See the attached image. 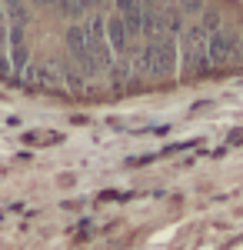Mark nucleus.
Returning <instances> with one entry per match:
<instances>
[{
	"instance_id": "39448f33",
	"label": "nucleus",
	"mask_w": 243,
	"mask_h": 250,
	"mask_svg": "<svg viewBox=\"0 0 243 250\" xmlns=\"http://www.w3.org/2000/svg\"><path fill=\"white\" fill-rule=\"evenodd\" d=\"M203 3H206V0H180V7H177V10L187 17V14H200V10H203Z\"/></svg>"
},
{
	"instance_id": "f257e3e1",
	"label": "nucleus",
	"mask_w": 243,
	"mask_h": 250,
	"mask_svg": "<svg viewBox=\"0 0 243 250\" xmlns=\"http://www.w3.org/2000/svg\"><path fill=\"white\" fill-rule=\"evenodd\" d=\"M206 43H210V34H206L203 27H187L183 30V63H187V70H200L206 67Z\"/></svg>"
},
{
	"instance_id": "423d86ee",
	"label": "nucleus",
	"mask_w": 243,
	"mask_h": 250,
	"mask_svg": "<svg viewBox=\"0 0 243 250\" xmlns=\"http://www.w3.org/2000/svg\"><path fill=\"white\" fill-rule=\"evenodd\" d=\"M133 7H137V0H117V10H120V14H127Z\"/></svg>"
},
{
	"instance_id": "f03ea898",
	"label": "nucleus",
	"mask_w": 243,
	"mask_h": 250,
	"mask_svg": "<svg viewBox=\"0 0 243 250\" xmlns=\"http://www.w3.org/2000/svg\"><path fill=\"white\" fill-rule=\"evenodd\" d=\"M117 47V50H123L127 47V27H123V20L120 17H110L107 20V47Z\"/></svg>"
},
{
	"instance_id": "20e7f679",
	"label": "nucleus",
	"mask_w": 243,
	"mask_h": 250,
	"mask_svg": "<svg viewBox=\"0 0 243 250\" xmlns=\"http://www.w3.org/2000/svg\"><path fill=\"white\" fill-rule=\"evenodd\" d=\"M60 10H63L70 20H80V17H83V7H80L77 0H60Z\"/></svg>"
},
{
	"instance_id": "1a4fd4ad",
	"label": "nucleus",
	"mask_w": 243,
	"mask_h": 250,
	"mask_svg": "<svg viewBox=\"0 0 243 250\" xmlns=\"http://www.w3.org/2000/svg\"><path fill=\"white\" fill-rule=\"evenodd\" d=\"M3 3H7V7H10V3H17V0H3Z\"/></svg>"
},
{
	"instance_id": "6e6552de",
	"label": "nucleus",
	"mask_w": 243,
	"mask_h": 250,
	"mask_svg": "<svg viewBox=\"0 0 243 250\" xmlns=\"http://www.w3.org/2000/svg\"><path fill=\"white\" fill-rule=\"evenodd\" d=\"M3 17H7V14H3V0H0V23H3Z\"/></svg>"
},
{
	"instance_id": "0eeeda50",
	"label": "nucleus",
	"mask_w": 243,
	"mask_h": 250,
	"mask_svg": "<svg viewBox=\"0 0 243 250\" xmlns=\"http://www.w3.org/2000/svg\"><path fill=\"white\" fill-rule=\"evenodd\" d=\"M77 3H80L83 10H87V7H97V0H77Z\"/></svg>"
},
{
	"instance_id": "7ed1b4c3",
	"label": "nucleus",
	"mask_w": 243,
	"mask_h": 250,
	"mask_svg": "<svg viewBox=\"0 0 243 250\" xmlns=\"http://www.w3.org/2000/svg\"><path fill=\"white\" fill-rule=\"evenodd\" d=\"M143 14L147 10H140V7H133V10H127L123 14V27H127V37H133V34H143Z\"/></svg>"
},
{
	"instance_id": "9d476101",
	"label": "nucleus",
	"mask_w": 243,
	"mask_h": 250,
	"mask_svg": "<svg viewBox=\"0 0 243 250\" xmlns=\"http://www.w3.org/2000/svg\"><path fill=\"white\" fill-rule=\"evenodd\" d=\"M240 50H243V40H240Z\"/></svg>"
}]
</instances>
